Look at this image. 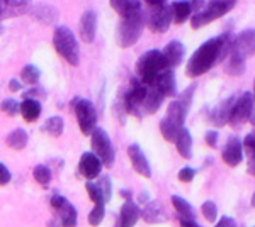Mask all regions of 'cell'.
I'll return each mask as SVG.
<instances>
[{
    "label": "cell",
    "mask_w": 255,
    "mask_h": 227,
    "mask_svg": "<svg viewBox=\"0 0 255 227\" xmlns=\"http://www.w3.org/2000/svg\"><path fill=\"white\" fill-rule=\"evenodd\" d=\"M167 67V61L163 58V53L158 49H150L143 53L136 61V78L143 81L145 85H153L155 78L158 76L160 72H163Z\"/></svg>",
    "instance_id": "3"
},
{
    "label": "cell",
    "mask_w": 255,
    "mask_h": 227,
    "mask_svg": "<svg viewBox=\"0 0 255 227\" xmlns=\"http://www.w3.org/2000/svg\"><path fill=\"white\" fill-rule=\"evenodd\" d=\"M170 7H172V17H174L175 24H184L187 19H191L192 7L189 0H177Z\"/></svg>",
    "instance_id": "29"
},
{
    "label": "cell",
    "mask_w": 255,
    "mask_h": 227,
    "mask_svg": "<svg viewBox=\"0 0 255 227\" xmlns=\"http://www.w3.org/2000/svg\"><path fill=\"white\" fill-rule=\"evenodd\" d=\"M175 148H177L179 154L182 156L184 159H191L192 158V136L186 129V127H182V129L179 131V134H177Z\"/></svg>",
    "instance_id": "28"
},
{
    "label": "cell",
    "mask_w": 255,
    "mask_h": 227,
    "mask_svg": "<svg viewBox=\"0 0 255 227\" xmlns=\"http://www.w3.org/2000/svg\"><path fill=\"white\" fill-rule=\"evenodd\" d=\"M201 212H203V216L208 222L218 221V207H216L215 202H211V200L204 202V204L201 205Z\"/></svg>",
    "instance_id": "38"
},
{
    "label": "cell",
    "mask_w": 255,
    "mask_h": 227,
    "mask_svg": "<svg viewBox=\"0 0 255 227\" xmlns=\"http://www.w3.org/2000/svg\"><path fill=\"white\" fill-rule=\"evenodd\" d=\"M53 48L72 67L80 63V46L75 34L67 26H58L53 32Z\"/></svg>",
    "instance_id": "2"
},
{
    "label": "cell",
    "mask_w": 255,
    "mask_h": 227,
    "mask_svg": "<svg viewBox=\"0 0 255 227\" xmlns=\"http://www.w3.org/2000/svg\"><path fill=\"white\" fill-rule=\"evenodd\" d=\"M10 180H12L10 170L2 163V161H0V187H5V185H9Z\"/></svg>",
    "instance_id": "44"
},
{
    "label": "cell",
    "mask_w": 255,
    "mask_h": 227,
    "mask_svg": "<svg viewBox=\"0 0 255 227\" xmlns=\"http://www.w3.org/2000/svg\"><path fill=\"white\" fill-rule=\"evenodd\" d=\"M245 58H242L240 55H237V53H230L228 58H226V65H225V72L228 73V75H242V73L245 72Z\"/></svg>",
    "instance_id": "33"
},
{
    "label": "cell",
    "mask_w": 255,
    "mask_h": 227,
    "mask_svg": "<svg viewBox=\"0 0 255 227\" xmlns=\"http://www.w3.org/2000/svg\"><path fill=\"white\" fill-rule=\"evenodd\" d=\"M179 227H201L196 221H187V219H180Z\"/></svg>",
    "instance_id": "50"
},
{
    "label": "cell",
    "mask_w": 255,
    "mask_h": 227,
    "mask_svg": "<svg viewBox=\"0 0 255 227\" xmlns=\"http://www.w3.org/2000/svg\"><path fill=\"white\" fill-rule=\"evenodd\" d=\"M102 166H104L102 161L90 151L84 152L79 159V171H80V175L87 180H96L97 176H101Z\"/></svg>",
    "instance_id": "15"
},
{
    "label": "cell",
    "mask_w": 255,
    "mask_h": 227,
    "mask_svg": "<svg viewBox=\"0 0 255 227\" xmlns=\"http://www.w3.org/2000/svg\"><path fill=\"white\" fill-rule=\"evenodd\" d=\"M163 98H165V97H163V95L160 93L153 85H150V86H148L146 98H145V102H143V105H141V110L145 114H155L160 107H162Z\"/></svg>",
    "instance_id": "27"
},
{
    "label": "cell",
    "mask_w": 255,
    "mask_h": 227,
    "mask_svg": "<svg viewBox=\"0 0 255 227\" xmlns=\"http://www.w3.org/2000/svg\"><path fill=\"white\" fill-rule=\"evenodd\" d=\"M9 90H10V92H20V90H22V85H20L19 80L12 78V80L9 81Z\"/></svg>",
    "instance_id": "48"
},
{
    "label": "cell",
    "mask_w": 255,
    "mask_h": 227,
    "mask_svg": "<svg viewBox=\"0 0 255 227\" xmlns=\"http://www.w3.org/2000/svg\"><path fill=\"white\" fill-rule=\"evenodd\" d=\"M218 139H220V134H218V131H215V129L208 131V133L204 134V141H206L208 146L213 148V150L218 148Z\"/></svg>",
    "instance_id": "45"
},
{
    "label": "cell",
    "mask_w": 255,
    "mask_h": 227,
    "mask_svg": "<svg viewBox=\"0 0 255 227\" xmlns=\"http://www.w3.org/2000/svg\"><path fill=\"white\" fill-rule=\"evenodd\" d=\"M252 205L255 207V193H254V197H252Z\"/></svg>",
    "instance_id": "54"
},
{
    "label": "cell",
    "mask_w": 255,
    "mask_h": 227,
    "mask_svg": "<svg viewBox=\"0 0 255 227\" xmlns=\"http://www.w3.org/2000/svg\"><path fill=\"white\" fill-rule=\"evenodd\" d=\"M128 156H129V161H131V164H133L134 171H136L138 175L145 176V178H150L151 176L150 163H148L145 152H143V150L138 144H129V146H128Z\"/></svg>",
    "instance_id": "18"
},
{
    "label": "cell",
    "mask_w": 255,
    "mask_h": 227,
    "mask_svg": "<svg viewBox=\"0 0 255 227\" xmlns=\"http://www.w3.org/2000/svg\"><path fill=\"white\" fill-rule=\"evenodd\" d=\"M80 38L85 44H92L97 34V14L94 10H85L79 22Z\"/></svg>",
    "instance_id": "16"
},
{
    "label": "cell",
    "mask_w": 255,
    "mask_h": 227,
    "mask_svg": "<svg viewBox=\"0 0 255 227\" xmlns=\"http://www.w3.org/2000/svg\"><path fill=\"white\" fill-rule=\"evenodd\" d=\"M221 158L228 166H238L244 159V144L238 138H230L226 141L223 151H221Z\"/></svg>",
    "instance_id": "17"
},
{
    "label": "cell",
    "mask_w": 255,
    "mask_h": 227,
    "mask_svg": "<svg viewBox=\"0 0 255 227\" xmlns=\"http://www.w3.org/2000/svg\"><path fill=\"white\" fill-rule=\"evenodd\" d=\"M145 22L148 29L151 32H157V34H162V32L168 31L170 24L174 22L172 7L167 2L157 3V5H148V12L145 14Z\"/></svg>",
    "instance_id": "8"
},
{
    "label": "cell",
    "mask_w": 255,
    "mask_h": 227,
    "mask_svg": "<svg viewBox=\"0 0 255 227\" xmlns=\"http://www.w3.org/2000/svg\"><path fill=\"white\" fill-rule=\"evenodd\" d=\"M41 102L36 100V98H24L20 102V107H19V114L22 115V119L26 122H36L41 115Z\"/></svg>",
    "instance_id": "24"
},
{
    "label": "cell",
    "mask_w": 255,
    "mask_h": 227,
    "mask_svg": "<svg viewBox=\"0 0 255 227\" xmlns=\"http://www.w3.org/2000/svg\"><path fill=\"white\" fill-rule=\"evenodd\" d=\"M252 95H254V104H255V80H254V93Z\"/></svg>",
    "instance_id": "53"
},
{
    "label": "cell",
    "mask_w": 255,
    "mask_h": 227,
    "mask_svg": "<svg viewBox=\"0 0 255 227\" xmlns=\"http://www.w3.org/2000/svg\"><path fill=\"white\" fill-rule=\"evenodd\" d=\"M85 190H87L90 200L94 202V204H108V200H106L104 193H102V190L99 188V185L96 183V181H87L85 183Z\"/></svg>",
    "instance_id": "36"
},
{
    "label": "cell",
    "mask_w": 255,
    "mask_h": 227,
    "mask_svg": "<svg viewBox=\"0 0 255 227\" xmlns=\"http://www.w3.org/2000/svg\"><path fill=\"white\" fill-rule=\"evenodd\" d=\"M143 2H145L146 5H157V3H163V2H167V0H143Z\"/></svg>",
    "instance_id": "51"
},
{
    "label": "cell",
    "mask_w": 255,
    "mask_h": 227,
    "mask_svg": "<svg viewBox=\"0 0 255 227\" xmlns=\"http://www.w3.org/2000/svg\"><path fill=\"white\" fill-rule=\"evenodd\" d=\"M27 141H29V136L24 129H14L12 133L5 138V144L10 148V150H15V151H20L27 146Z\"/></svg>",
    "instance_id": "32"
},
{
    "label": "cell",
    "mask_w": 255,
    "mask_h": 227,
    "mask_svg": "<svg viewBox=\"0 0 255 227\" xmlns=\"http://www.w3.org/2000/svg\"><path fill=\"white\" fill-rule=\"evenodd\" d=\"M189 109L182 102L172 100L167 107V115L160 121V133L168 143H175L179 131L184 127Z\"/></svg>",
    "instance_id": "4"
},
{
    "label": "cell",
    "mask_w": 255,
    "mask_h": 227,
    "mask_svg": "<svg viewBox=\"0 0 255 227\" xmlns=\"http://www.w3.org/2000/svg\"><path fill=\"white\" fill-rule=\"evenodd\" d=\"M109 3L121 17H128V15H133L143 10L141 0H109Z\"/></svg>",
    "instance_id": "26"
},
{
    "label": "cell",
    "mask_w": 255,
    "mask_h": 227,
    "mask_svg": "<svg viewBox=\"0 0 255 227\" xmlns=\"http://www.w3.org/2000/svg\"><path fill=\"white\" fill-rule=\"evenodd\" d=\"M233 34L230 32H223L218 38L208 39L206 43H203L199 48L194 51V55L191 56V60L187 61L186 67V75L191 78H197L209 72L216 63L223 61L228 58L233 48Z\"/></svg>",
    "instance_id": "1"
},
{
    "label": "cell",
    "mask_w": 255,
    "mask_h": 227,
    "mask_svg": "<svg viewBox=\"0 0 255 227\" xmlns=\"http://www.w3.org/2000/svg\"><path fill=\"white\" fill-rule=\"evenodd\" d=\"M96 180H97L96 183L99 185V188H101L102 193H104L106 200L109 202L111 197H113V183H111V178H109V176H106V175H101V176H97Z\"/></svg>",
    "instance_id": "39"
},
{
    "label": "cell",
    "mask_w": 255,
    "mask_h": 227,
    "mask_svg": "<svg viewBox=\"0 0 255 227\" xmlns=\"http://www.w3.org/2000/svg\"><path fill=\"white\" fill-rule=\"evenodd\" d=\"M145 12L139 10L133 15L121 17L118 24V43L121 48H129L138 43L141 38V32L145 29Z\"/></svg>",
    "instance_id": "5"
},
{
    "label": "cell",
    "mask_w": 255,
    "mask_h": 227,
    "mask_svg": "<svg viewBox=\"0 0 255 227\" xmlns=\"http://www.w3.org/2000/svg\"><path fill=\"white\" fill-rule=\"evenodd\" d=\"M141 217V209L133 200H126L119 212V227H134Z\"/></svg>",
    "instance_id": "22"
},
{
    "label": "cell",
    "mask_w": 255,
    "mask_h": 227,
    "mask_svg": "<svg viewBox=\"0 0 255 227\" xmlns=\"http://www.w3.org/2000/svg\"><path fill=\"white\" fill-rule=\"evenodd\" d=\"M252 126H255V109H254V112H252V117H250V121H249Z\"/></svg>",
    "instance_id": "52"
},
{
    "label": "cell",
    "mask_w": 255,
    "mask_h": 227,
    "mask_svg": "<svg viewBox=\"0 0 255 227\" xmlns=\"http://www.w3.org/2000/svg\"><path fill=\"white\" fill-rule=\"evenodd\" d=\"M254 227H255V226H254Z\"/></svg>",
    "instance_id": "56"
},
{
    "label": "cell",
    "mask_w": 255,
    "mask_h": 227,
    "mask_svg": "<svg viewBox=\"0 0 255 227\" xmlns=\"http://www.w3.org/2000/svg\"><path fill=\"white\" fill-rule=\"evenodd\" d=\"M235 3L237 0H209V2H206L203 10L192 14L191 19L192 29H201L208 26V24L215 22L216 19L223 17L230 10L235 9Z\"/></svg>",
    "instance_id": "6"
},
{
    "label": "cell",
    "mask_w": 255,
    "mask_h": 227,
    "mask_svg": "<svg viewBox=\"0 0 255 227\" xmlns=\"http://www.w3.org/2000/svg\"><path fill=\"white\" fill-rule=\"evenodd\" d=\"M90 146H92V152L102 161L106 168H111L116 161V150L114 144L111 141L109 134L106 133L102 127H96L90 134Z\"/></svg>",
    "instance_id": "7"
},
{
    "label": "cell",
    "mask_w": 255,
    "mask_h": 227,
    "mask_svg": "<svg viewBox=\"0 0 255 227\" xmlns=\"http://www.w3.org/2000/svg\"><path fill=\"white\" fill-rule=\"evenodd\" d=\"M255 109L254 104V95L250 92H244L240 97H237L235 105L232 109V115H230V126L232 127H240L250 121L252 112Z\"/></svg>",
    "instance_id": "12"
},
{
    "label": "cell",
    "mask_w": 255,
    "mask_h": 227,
    "mask_svg": "<svg viewBox=\"0 0 255 227\" xmlns=\"http://www.w3.org/2000/svg\"><path fill=\"white\" fill-rule=\"evenodd\" d=\"M242 144H244V154H247L249 158L252 154H255V129L245 136V139L242 141Z\"/></svg>",
    "instance_id": "42"
},
{
    "label": "cell",
    "mask_w": 255,
    "mask_h": 227,
    "mask_svg": "<svg viewBox=\"0 0 255 227\" xmlns=\"http://www.w3.org/2000/svg\"><path fill=\"white\" fill-rule=\"evenodd\" d=\"M31 9V0H0V20L24 15Z\"/></svg>",
    "instance_id": "20"
},
{
    "label": "cell",
    "mask_w": 255,
    "mask_h": 227,
    "mask_svg": "<svg viewBox=\"0 0 255 227\" xmlns=\"http://www.w3.org/2000/svg\"><path fill=\"white\" fill-rule=\"evenodd\" d=\"M162 53H163V58H165V61H167V67L172 68V70H174L175 67H179V65L184 61V58H186V48H184V44L177 39L170 41V43L162 49Z\"/></svg>",
    "instance_id": "21"
},
{
    "label": "cell",
    "mask_w": 255,
    "mask_h": 227,
    "mask_svg": "<svg viewBox=\"0 0 255 227\" xmlns=\"http://www.w3.org/2000/svg\"><path fill=\"white\" fill-rule=\"evenodd\" d=\"M194 93H196V83L189 85L186 90H182V92L179 93V97H177V100L182 102L184 105L187 107V109H191L192 105V98H194Z\"/></svg>",
    "instance_id": "40"
},
{
    "label": "cell",
    "mask_w": 255,
    "mask_h": 227,
    "mask_svg": "<svg viewBox=\"0 0 255 227\" xmlns=\"http://www.w3.org/2000/svg\"><path fill=\"white\" fill-rule=\"evenodd\" d=\"M31 12H32V17L38 20V22L44 24V26L55 24L60 15L58 10H56L53 5H49V3H39V5H36L34 9H31Z\"/></svg>",
    "instance_id": "23"
},
{
    "label": "cell",
    "mask_w": 255,
    "mask_h": 227,
    "mask_svg": "<svg viewBox=\"0 0 255 227\" xmlns=\"http://www.w3.org/2000/svg\"><path fill=\"white\" fill-rule=\"evenodd\" d=\"M49 205L51 209L58 214V227H77V222H79V212H77L75 205L70 204L68 199H65L60 193H55V195L49 199Z\"/></svg>",
    "instance_id": "10"
},
{
    "label": "cell",
    "mask_w": 255,
    "mask_h": 227,
    "mask_svg": "<svg viewBox=\"0 0 255 227\" xmlns=\"http://www.w3.org/2000/svg\"><path fill=\"white\" fill-rule=\"evenodd\" d=\"M32 178L38 181L39 185H43V187H48L49 181L53 180V173L46 164H38V166H34V170H32Z\"/></svg>",
    "instance_id": "35"
},
{
    "label": "cell",
    "mask_w": 255,
    "mask_h": 227,
    "mask_svg": "<svg viewBox=\"0 0 255 227\" xmlns=\"http://www.w3.org/2000/svg\"><path fill=\"white\" fill-rule=\"evenodd\" d=\"M233 53L240 55L242 58H250L255 55V29H245L240 34L235 36L233 41Z\"/></svg>",
    "instance_id": "13"
},
{
    "label": "cell",
    "mask_w": 255,
    "mask_h": 227,
    "mask_svg": "<svg viewBox=\"0 0 255 227\" xmlns=\"http://www.w3.org/2000/svg\"><path fill=\"white\" fill-rule=\"evenodd\" d=\"M179 180L180 181H184V183H191L192 180H194V176H196V170L194 168H191V166H184L182 170L179 171Z\"/></svg>",
    "instance_id": "43"
},
{
    "label": "cell",
    "mask_w": 255,
    "mask_h": 227,
    "mask_svg": "<svg viewBox=\"0 0 255 227\" xmlns=\"http://www.w3.org/2000/svg\"><path fill=\"white\" fill-rule=\"evenodd\" d=\"M19 107L20 104L17 100H14V98H5V100H2V104H0V110L12 117V115L19 114Z\"/></svg>",
    "instance_id": "41"
},
{
    "label": "cell",
    "mask_w": 255,
    "mask_h": 227,
    "mask_svg": "<svg viewBox=\"0 0 255 227\" xmlns=\"http://www.w3.org/2000/svg\"><path fill=\"white\" fill-rule=\"evenodd\" d=\"M191 2V7H192V12H199L204 9V5H206V0H189Z\"/></svg>",
    "instance_id": "47"
},
{
    "label": "cell",
    "mask_w": 255,
    "mask_h": 227,
    "mask_svg": "<svg viewBox=\"0 0 255 227\" xmlns=\"http://www.w3.org/2000/svg\"><path fill=\"white\" fill-rule=\"evenodd\" d=\"M235 100H237L235 95H230V97H226L225 100H221L220 104L211 110L209 121H211L213 126L223 127L230 122V115H232V109H233V105H235Z\"/></svg>",
    "instance_id": "14"
},
{
    "label": "cell",
    "mask_w": 255,
    "mask_h": 227,
    "mask_svg": "<svg viewBox=\"0 0 255 227\" xmlns=\"http://www.w3.org/2000/svg\"><path fill=\"white\" fill-rule=\"evenodd\" d=\"M141 217L145 219L148 224H160V222H165L168 216L165 212V209H163V205L160 204V202H150V204L146 205L145 210L141 212Z\"/></svg>",
    "instance_id": "25"
},
{
    "label": "cell",
    "mask_w": 255,
    "mask_h": 227,
    "mask_svg": "<svg viewBox=\"0 0 255 227\" xmlns=\"http://www.w3.org/2000/svg\"><path fill=\"white\" fill-rule=\"evenodd\" d=\"M172 205H174L175 212L179 214V219H187V221H196V212L192 209V205L189 204L186 199L179 195H172Z\"/></svg>",
    "instance_id": "30"
},
{
    "label": "cell",
    "mask_w": 255,
    "mask_h": 227,
    "mask_svg": "<svg viewBox=\"0 0 255 227\" xmlns=\"http://www.w3.org/2000/svg\"><path fill=\"white\" fill-rule=\"evenodd\" d=\"M20 80H22L26 85H29V86H36L39 83V80H41L39 68L34 67V65H26V67L20 70Z\"/></svg>",
    "instance_id": "34"
},
{
    "label": "cell",
    "mask_w": 255,
    "mask_h": 227,
    "mask_svg": "<svg viewBox=\"0 0 255 227\" xmlns=\"http://www.w3.org/2000/svg\"><path fill=\"white\" fill-rule=\"evenodd\" d=\"M41 131H43V133H46V134H49L51 138H60V136L63 134V131H65L63 117H60V115H51V117L44 121L43 127H41Z\"/></svg>",
    "instance_id": "31"
},
{
    "label": "cell",
    "mask_w": 255,
    "mask_h": 227,
    "mask_svg": "<svg viewBox=\"0 0 255 227\" xmlns=\"http://www.w3.org/2000/svg\"><path fill=\"white\" fill-rule=\"evenodd\" d=\"M153 86L163 95V97H175L177 95V80H175L174 70L165 68L163 72H160L158 76L155 78Z\"/></svg>",
    "instance_id": "19"
},
{
    "label": "cell",
    "mask_w": 255,
    "mask_h": 227,
    "mask_svg": "<svg viewBox=\"0 0 255 227\" xmlns=\"http://www.w3.org/2000/svg\"><path fill=\"white\" fill-rule=\"evenodd\" d=\"M3 32V27H2V24H0V34H2Z\"/></svg>",
    "instance_id": "55"
},
{
    "label": "cell",
    "mask_w": 255,
    "mask_h": 227,
    "mask_svg": "<svg viewBox=\"0 0 255 227\" xmlns=\"http://www.w3.org/2000/svg\"><path fill=\"white\" fill-rule=\"evenodd\" d=\"M146 93L148 85L143 83L139 78H133L125 93V100H123V107H125L126 112L133 115H138L141 112V105L146 98Z\"/></svg>",
    "instance_id": "11"
},
{
    "label": "cell",
    "mask_w": 255,
    "mask_h": 227,
    "mask_svg": "<svg viewBox=\"0 0 255 227\" xmlns=\"http://www.w3.org/2000/svg\"><path fill=\"white\" fill-rule=\"evenodd\" d=\"M73 110L79 122L82 134L90 136L97 127V110L89 98H75L73 100Z\"/></svg>",
    "instance_id": "9"
},
{
    "label": "cell",
    "mask_w": 255,
    "mask_h": 227,
    "mask_svg": "<svg viewBox=\"0 0 255 227\" xmlns=\"http://www.w3.org/2000/svg\"><path fill=\"white\" fill-rule=\"evenodd\" d=\"M247 171L250 173V175L255 176V154H252L249 158V164H247Z\"/></svg>",
    "instance_id": "49"
},
{
    "label": "cell",
    "mask_w": 255,
    "mask_h": 227,
    "mask_svg": "<svg viewBox=\"0 0 255 227\" xmlns=\"http://www.w3.org/2000/svg\"><path fill=\"white\" fill-rule=\"evenodd\" d=\"M104 217H106V205L104 204H96L89 214V224L92 227L101 226L102 221H104Z\"/></svg>",
    "instance_id": "37"
},
{
    "label": "cell",
    "mask_w": 255,
    "mask_h": 227,
    "mask_svg": "<svg viewBox=\"0 0 255 227\" xmlns=\"http://www.w3.org/2000/svg\"><path fill=\"white\" fill-rule=\"evenodd\" d=\"M215 227H238L237 226V221L232 217H221L220 222H216Z\"/></svg>",
    "instance_id": "46"
}]
</instances>
